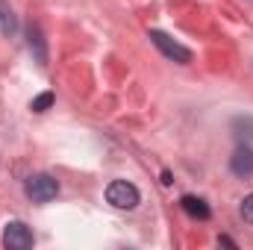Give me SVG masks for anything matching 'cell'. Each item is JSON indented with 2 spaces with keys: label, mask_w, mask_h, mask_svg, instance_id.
<instances>
[{
  "label": "cell",
  "mask_w": 253,
  "mask_h": 250,
  "mask_svg": "<svg viewBox=\"0 0 253 250\" xmlns=\"http://www.w3.org/2000/svg\"><path fill=\"white\" fill-rule=\"evenodd\" d=\"M106 200H109L115 209H135L138 200H141V194H138V188L132 186V183L115 180V183L106 186Z\"/></svg>",
  "instance_id": "1"
},
{
  "label": "cell",
  "mask_w": 253,
  "mask_h": 250,
  "mask_svg": "<svg viewBox=\"0 0 253 250\" xmlns=\"http://www.w3.org/2000/svg\"><path fill=\"white\" fill-rule=\"evenodd\" d=\"M230 171L236 177H253V150L248 144H242L233 156H230Z\"/></svg>",
  "instance_id": "5"
},
{
  "label": "cell",
  "mask_w": 253,
  "mask_h": 250,
  "mask_svg": "<svg viewBox=\"0 0 253 250\" xmlns=\"http://www.w3.org/2000/svg\"><path fill=\"white\" fill-rule=\"evenodd\" d=\"M239 212H242V218H245L248 224H253V194H248V197L242 200V209H239Z\"/></svg>",
  "instance_id": "9"
},
{
  "label": "cell",
  "mask_w": 253,
  "mask_h": 250,
  "mask_svg": "<svg viewBox=\"0 0 253 250\" xmlns=\"http://www.w3.org/2000/svg\"><path fill=\"white\" fill-rule=\"evenodd\" d=\"M36 47V59L39 65L47 62V53H44V39H42V33H39V27H30V50Z\"/></svg>",
  "instance_id": "7"
},
{
  "label": "cell",
  "mask_w": 253,
  "mask_h": 250,
  "mask_svg": "<svg viewBox=\"0 0 253 250\" xmlns=\"http://www.w3.org/2000/svg\"><path fill=\"white\" fill-rule=\"evenodd\" d=\"M50 106H53V91H44V94H39V97L30 103V109H33V112H47Z\"/></svg>",
  "instance_id": "8"
},
{
  "label": "cell",
  "mask_w": 253,
  "mask_h": 250,
  "mask_svg": "<svg viewBox=\"0 0 253 250\" xmlns=\"http://www.w3.org/2000/svg\"><path fill=\"white\" fill-rule=\"evenodd\" d=\"M218 245H227V248H236V242H233L230 236H221V239H218Z\"/></svg>",
  "instance_id": "10"
},
{
  "label": "cell",
  "mask_w": 253,
  "mask_h": 250,
  "mask_svg": "<svg viewBox=\"0 0 253 250\" xmlns=\"http://www.w3.org/2000/svg\"><path fill=\"white\" fill-rule=\"evenodd\" d=\"M33 230L24 224V221H9L6 230H3V245L9 250H30L33 248Z\"/></svg>",
  "instance_id": "4"
},
{
  "label": "cell",
  "mask_w": 253,
  "mask_h": 250,
  "mask_svg": "<svg viewBox=\"0 0 253 250\" xmlns=\"http://www.w3.org/2000/svg\"><path fill=\"white\" fill-rule=\"evenodd\" d=\"M180 206L189 212L191 218H197V221H209V215H212V209L206 206V200H200V197H194V194H186V197L180 200Z\"/></svg>",
  "instance_id": "6"
},
{
  "label": "cell",
  "mask_w": 253,
  "mask_h": 250,
  "mask_svg": "<svg viewBox=\"0 0 253 250\" xmlns=\"http://www.w3.org/2000/svg\"><path fill=\"white\" fill-rule=\"evenodd\" d=\"M27 194L36 200V203H47L59 194V183L50 177V174H33L27 180Z\"/></svg>",
  "instance_id": "3"
},
{
  "label": "cell",
  "mask_w": 253,
  "mask_h": 250,
  "mask_svg": "<svg viewBox=\"0 0 253 250\" xmlns=\"http://www.w3.org/2000/svg\"><path fill=\"white\" fill-rule=\"evenodd\" d=\"M150 42L168 56V59H174V62H180V65H189L191 62V50L189 47H183L180 42H174L168 33H162V30H150Z\"/></svg>",
  "instance_id": "2"
}]
</instances>
